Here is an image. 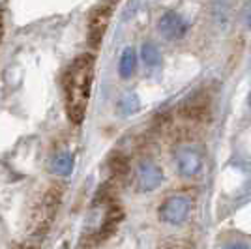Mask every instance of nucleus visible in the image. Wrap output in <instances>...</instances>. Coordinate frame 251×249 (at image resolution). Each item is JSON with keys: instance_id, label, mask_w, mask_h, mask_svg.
<instances>
[{"instance_id": "11", "label": "nucleus", "mask_w": 251, "mask_h": 249, "mask_svg": "<svg viewBox=\"0 0 251 249\" xmlns=\"http://www.w3.org/2000/svg\"><path fill=\"white\" fill-rule=\"evenodd\" d=\"M141 109V100L137 94H126L124 98L118 101V114L122 116H131Z\"/></svg>"}, {"instance_id": "1", "label": "nucleus", "mask_w": 251, "mask_h": 249, "mask_svg": "<svg viewBox=\"0 0 251 249\" xmlns=\"http://www.w3.org/2000/svg\"><path fill=\"white\" fill-rule=\"evenodd\" d=\"M94 77V56L81 54L64 73L62 86L66 94V113L74 124H81L86 114Z\"/></svg>"}, {"instance_id": "6", "label": "nucleus", "mask_w": 251, "mask_h": 249, "mask_svg": "<svg viewBox=\"0 0 251 249\" xmlns=\"http://www.w3.org/2000/svg\"><path fill=\"white\" fill-rule=\"evenodd\" d=\"M176 169L178 174L184 178H193L197 176L202 171V157L195 148L184 146L180 148L176 154Z\"/></svg>"}, {"instance_id": "8", "label": "nucleus", "mask_w": 251, "mask_h": 249, "mask_svg": "<svg viewBox=\"0 0 251 249\" xmlns=\"http://www.w3.org/2000/svg\"><path fill=\"white\" fill-rule=\"evenodd\" d=\"M137 70V52L133 47H126L122 56H120V62H118V75L122 79H129Z\"/></svg>"}, {"instance_id": "9", "label": "nucleus", "mask_w": 251, "mask_h": 249, "mask_svg": "<svg viewBox=\"0 0 251 249\" xmlns=\"http://www.w3.org/2000/svg\"><path fill=\"white\" fill-rule=\"evenodd\" d=\"M51 169L52 173L58 174V176H70L72 171H74V156L70 152H58L52 157Z\"/></svg>"}, {"instance_id": "2", "label": "nucleus", "mask_w": 251, "mask_h": 249, "mask_svg": "<svg viewBox=\"0 0 251 249\" xmlns=\"http://www.w3.org/2000/svg\"><path fill=\"white\" fill-rule=\"evenodd\" d=\"M191 200L186 195H171L159 206V218L169 225H182L189 218Z\"/></svg>"}, {"instance_id": "4", "label": "nucleus", "mask_w": 251, "mask_h": 249, "mask_svg": "<svg viewBox=\"0 0 251 249\" xmlns=\"http://www.w3.org/2000/svg\"><path fill=\"white\" fill-rule=\"evenodd\" d=\"M163 182V171L159 169L157 163L152 159L141 161L137 167V189L147 193V191H154L161 186Z\"/></svg>"}, {"instance_id": "15", "label": "nucleus", "mask_w": 251, "mask_h": 249, "mask_svg": "<svg viewBox=\"0 0 251 249\" xmlns=\"http://www.w3.org/2000/svg\"><path fill=\"white\" fill-rule=\"evenodd\" d=\"M248 103H250V107H251V94H250V98H248Z\"/></svg>"}, {"instance_id": "10", "label": "nucleus", "mask_w": 251, "mask_h": 249, "mask_svg": "<svg viewBox=\"0 0 251 249\" xmlns=\"http://www.w3.org/2000/svg\"><path fill=\"white\" fill-rule=\"evenodd\" d=\"M141 56H143V62L148 68H157L161 64V51L157 49L156 43L145 42L141 47Z\"/></svg>"}, {"instance_id": "12", "label": "nucleus", "mask_w": 251, "mask_h": 249, "mask_svg": "<svg viewBox=\"0 0 251 249\" xmlns=\"http://www.w3.org/2000/svg\"><path fill=\"white\" fill-rule=\"evenodd\" d=\"M109 169H111V173L115 176H126L127 171H129V161H127V157L116 154V156L109 159Z\"/></svg>"}, {"instance_id": "3", "label": "nucleus", "mask_w": 251, "mask_h": 249, "mask_svg": "<svg viewBox=\"0 0 251 249\" xmlns=\"http://www.w3.org/2000/svg\"><path fill=\"white\" fill-rule=\"evenodd\" d=\"M180 114L193 122H202L210 116V96L204 92L191 94L180 105Z\"/></svg>"}, {"instance_id": "14", "label": "nucleus", "mask_w": 251, "mask_h": 249, "mask_svg": "<svg viewBox=\"0 0 251 249\" xmlns=\"http://www.w3.org/2000/svg\"><path fill=\"white\" fill-rule=\"evenodd\" d=\"M167 249H186L184 246H169Z\"/></svg>"}, {"instance_id": "7", "label": "nucleus", "mask_w": 251, "mask_h": 249, "mask_svg": "<svg viewBox=\"0 0 251 249\" xmlns=\"http://www.w3.org/2000/svg\"><path fill=\"white\" fill-rule=\"evenodd\" d=\"M111 11H113L111 6H101L90 17V25H88V45L92 49H98L101 40H103L107 25H109V19H111Z\"/></svg>"}, {"instance_id": "5", "label": "nucleus", "mask_w": 251, "mask_h": 249, "mask_svg": "<svg viewBox=\"0 0 251 249\" xmlns=\"http://www.w3.org/2000/svg\"><path fill=\"white\" fill-rule=\"evenodd\" d=\"M157 32L169 40V42H175L186 36L188 32V23L182 19V15H178L176 11H165L161 13L159 21H157Z\"/></svg>"}, {"instance_id": "13", "label": "nucleus", "mask_w": 251, "mask_h": 249, "mask_svg": "<svg viewBox=\"0 0 251 249\" xmlns=\"http://www.w3.org/2000/svg\"><path fill=\"white\" fill-rule=\"evenodd\" d=\"M225 249H250V246H246V244H232V246H227Z\"/></svg>"}]
</instances>
